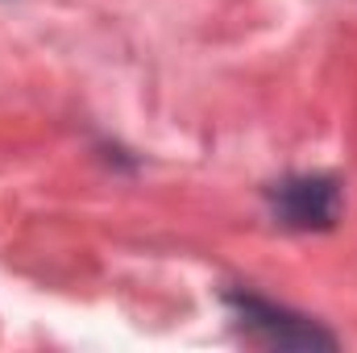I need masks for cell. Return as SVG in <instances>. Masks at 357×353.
Wrapping results in <instances>:
<instances>
[{
	"mask_svg": "<svg viewBox=\"0 0 357 353\" xmlns=\"http://www.w3.org/2000/svg\"><path fill=\"white\" fill-rule=\"evenodd\" d=\"M225 303H229V312L237 316V324H241L258 345H266V350L328 353V350L341 345L337 333L324 329L320 320H312V316H303V312H295V308H287V303H274V299L258 295V291L233 287V291H225Z\"/></svg>",
	"mask_w": 357,
	"mask_h": 353,
	"instance_id": "obj_1",
	"label": "cell"
},
{
	"mask_svg": "<svg viewBox=\"0 0 357 353\" xmlns=\"http://www.w3.org/2000/svg\"><path fill=\"white\" fill-rule=\"evenodd\" d=\"M270 216L287 233H333L345 216V191L341 179L307 171V175H287L266 187Z\"/></svg>",
	"mask_w": 357,
	"mask_h": 353,
	"instance_id": "obj_2",
	"label": "cell"
}]
</instances>
